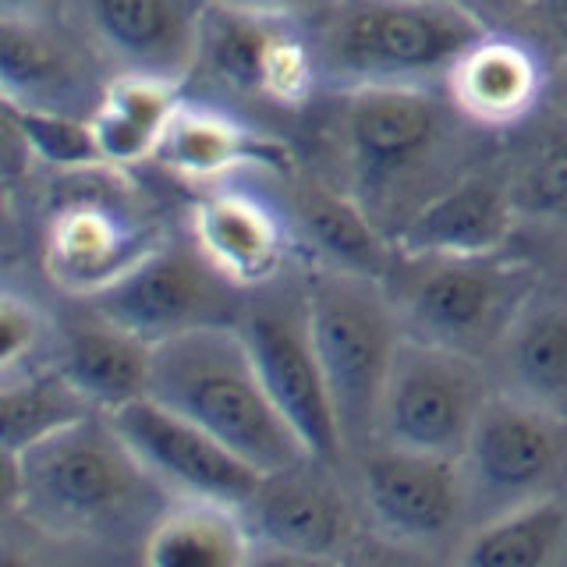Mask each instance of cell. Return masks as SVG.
Returning <instances> with one entry per match:
<instances>
[{"label":"cell","instance_id":"1","mask_svg":"<svg viewBox=\"0 0 567 567\" xmlns=\"http://www.w3.org/2000/svg\"><path fill=\"white\" fill-rule=\"evenodd\" d=\"M150 398L192 419L262 475L312 457L280 415L238 323H209L153 344Z\"/></svg>","mask_w":567,"mask_h":567},{"label":"cell","instance_id":"2","mask_svg":"<svg viewBox=\"0 0 567 567\" xmlns=\"http://www.w3.org/2000/svg\"><path fill=\"white\" fill-rule=\"evenodd\" d=\"M312 22L319 75L341 93L430 85L493 25L461 0H333Z\"/></svg>","mask_w":567,"mask_h":567},{"label":"cell","instance_id":"3","mask_svg":"<svg viewBox=\"0 0 567 567\" xmlns=\"http://www.w3.org/2000/svg\"><path fill=\"white\" fill-rule=\"evenodd\" d=\"M142 489H159L114 425L96 415L43 440L25 454H4V507L25 511L40 528L93 539L128 522Z\"/></svg>","mask_w":567,"mask_h":567},{"label":"cell","instance_id":"4","mask_svg":"<svg viewBox=\"0 0 567 567\" xmlns=\"http://www.w3.org/2000/svg\"><path fill=\"white\" fill-rule=\"evenodd\" d=\"M404 337L483 362L536 298V274L493 256L394 252L383 277Z\"/></svg>","mask_w":567,"mask_h":567},{"label":"cell","instance_id":"5","mask_svg":"<svg viewBox=\"0 0 567 567\" xmlns=\"http://www.w3.org/2000/svg\"><path fill=\"white\" fill-rule=\"evenodd\" d=\"M301 288L344 454H359L377 436L380 394L404 337L394 301L383 280L323 262H316Z\"/></svg>","mask_w":567,"mask_h":567},{"label":"cell","instance_id":"6","mask_svg":"<svg viewBox=\"0 0 567 567\" xmlns=\"http://www.w3.org/2000/svg\"><path fill=\"white\" fill-rule=\"evenodd\" d=\"M468 522L560 496L567 483V419L496 390L457 457Z\"/></svg>","mask_w":567,"mask_h":567},{"label":"cell","instance_id":"7","mask_svg":"<svg viewBox=\"0 0 567 567\" xmlns=\"http://www.w3.org/2000/svg\"><path fill=\"white\" fill-rule=\"evenodd\" d=\"M486 398L489 390L475 359L401 337L380 394L372 443L457 461Z\"/></svg>","mask_w":567,"mask_h":567},{"label":"cell","instance_id":"8","mask_svg":"<svg viewBox=\"0 0 567 567\" xmlns=\"http://www.w3.org/2000/svg\"><path fill=\"white\" fill-rule=\"evenodd\" d=\"M256 291L259 295L241 306L238 330L248 351H252L262 386L270 390L274 404L291 422V430L306 443V451L337 465L344 457V440L333 415L323 365H319L316 354L306 288L266 291L262 284Z\"/></svg>","mask_w":567,"mask_h":567},{"label":"cell","instance_id":"9","mask_svg":"<svg viewBox=\"0 0 567 567\" xmlns=\"http://www.w3.org/2000/svg\"><path fill=\"white\" fill-rule=\"evenodd\" d=\"M451 114V100L430 85H369L344 93L341 138L354 199L369 209L430 167L447 138Z\"/></svg>","mask_w":567,"mask_h":567},{"label":"cell","instance_id":"10","mask_svg":"<svg viewBox=\"0 0 567 567\" xmlns=\"http://www.w3.org/2000/svg\"><path fill=\"white\" fill-rule=\"evenodd\" d=\"M241 288L209 266L199 248L159 241L146 259L93 298H79L150 344L209 323H238Z\"/></svg>","mask_w":567,"mask_h":567},{"label":"cell","instance_id":"11","mask_svg":"<svg viewBox=\"0 0 567 567\" xmlns=\"http://www.w3.org/2000/svg\"><path fill=\"white\" fill-rule=\"evenodd\" d=\"M106 422L153 483L174 501H220L245 507L262 483L256 465H248L203 425L171 412L150 394L106 412Z\"/></svg>","mask_w":567,"mask_h":567},{"label":"cell","instance_id":"12","mask_svg":"<svg viewBox=\"0 0 567 567\" xmlns=\"http://www.w3.org/2000/svg\"><path fill=\"white\" fill-rule=\"evenodd\" d=\"M359 457V496L386 539L404 546H440L468 522L465 478L454 457L369 443Z\"/></svg>","mask_w":567,"mask_h":567},{"label":"cell","instance_id":"13","mask_svg":"<svg viewBox=\"0 0 567 567\" xmlns=\"http://www.w3.org/2000/svg\"><path fill=\"white\" fill-rule=\"evenodd\" d=\"M93 171L96 167L82 171L85 188H71L47 224V274L53 288H61L71 298H93L103 288H111L164 241L117 195L89 185Z\"/></svg>","mask_w":567,"mask_h":567},{"label":"cell","instance_id":"14","mask_svg":"<svg viewBox=\"0 0 567 567\" xmlns=\"http://www.w3.org/2000/svg\"><path fill=\"white\" fill-rule=\"evenodd\" d=\"M330 461L301 457L262 475L245 511L256 546L288 560H333L351 543V504L330 478Z\"/></svg>","mask_w":567,"mask_h":567},{"label":"cell","instance_id":"15","mask_svg":"<svg viewBox=\"0 0 567 567\" xmlns=\"http://www.w3.org/2000/svg\"><path fill=\"white\" fill-rule=\"evenodd\" d=\"M89 35L121 71L185 82L199 58L203 0H79Z\"/></svg>","mask_w":567,"mask_h":567},{"label":"cell","instance_id":"16","mask_svg":"<svg viewBox=\"0 0 567 567\" xmlns=\"http://www.w3.org/2000/svg\"><path fill=\"white\" fill-rule=\"evenodd\" d=\"M192 241L235 288L274 284L291 252V227L262 195L217 185L192 209Z\"/></svg>","mask_w":567,"mask_h":567},{"label":"cell","instance_id":"17","mask_svg":"<svg viewBox=\"0 0 567 567\" xmlns=\"http://www.w3.org/2000/svg\"><path fill=\"white\" fill-rule=\"evenodd\" d=\"M546 93V64L536 43L518 35L486 32L461 53L443 79V96L454 114L478 128H511L539 106Z\"/></svg>","mask_w":567,"mask_h":567},{"label":"cell","instance_id":"18","mask_svg":"<svg viewBox=\"0 0 567 567\" xmlns=\"http://www.w3.org/2000/svg\"><path fill=\"white\" fill-rule=\"evenodd\" d=\"M156 164L192 185H220L238 171H288L291 153L277 138L209 103L182 100L156 150Z\"/></svg>","mask_w":567,"mask_h":567},{"label":"cell","instance_id":"19","mask_svg":"<svg viewBox=\"0 0 567 567\" xmlns=\"http://www.w3.org/2000/svg\"><path fill=\"white\" fill-rule=\"evenodd\" d=\"M514 235V206L501 182L465 174L436 188L394 235L401 252L419 256H493Z\"/></svg>","mask_w":567,"mask_h":567},{"label":"cell","instance_id":"20","mask_svg":"<svg viewBox=\"0 0 567 567\" xmlns=\"http://www.w3.org/2000/svg\"><path fill=\"white\" fill-rule=\"evenodd\" d=\"M58 365L100 415L150 394L153 344L82 301L58 337Z\"/></svg>","mask_w":567,"mask_h":567},{"label":"cell","instance_id":"21","mask_svg":"<svg viewBox=\"0 0 567 567\" xmlns=\"http://www.w3.org/2000/svg\"><path fill=\"white\" fill-rule=\"evenodd\" d=\"M182 100V82L117 71L89 106L106 164L128 171L142 159H153Z\"/></svg>","mask_w":567,"mask_h":567},{"label":"cell","instance_id":"22","mask_svg":"<svg viewBox=\"0 0 567 567\" xmlns=\"http://www.w3.org/2000/svg\"><path fill=\"white\" fill-rule=\"evenodd\" d=\"M501 390L567 419V301L532 298L496 348Z\"/></svg>","mask_w":567,"mask_h":567},{"label":"cell","instance_id":"23","mask_svg":"<svg viewBox=\"0 0 567 567\" xmlns=\"http://www.w3.org/2000/svg\"><path fill=\"white\" fill-rule=\"evenodd\" d=\"M256 557L245 511L220 501H174L146 532L150 567H238Z\"/></svg>","mask_w":567,"mask_h":567},{"label":"cell","instance_id":"24","mask_svg":"<svg viewBox=\"0 0 567 567\" xmlns=\"http://www.w3.org/2000/svg\"><path fill=\"white\" fill-rule=\"evenodd\" d=\"M295 224L316 252V262L323 266L383 280L394 262V238L354 195L333 192L327 185H306L298 192Z\"/></svg>","mask_w":567,"mask_h":567},{"label":"cell","instance_id":"25","mask_svg":"<svg viewBox=\"0 0 567 567\" xmlns=\"http://www.w3.org/2000/svg\"><path fill=\"white\" fill-rule=\"evenodd\" d=\"M291 18L252 14L203 0V29H199V58L195 71L217 82L227 93L262 100V71L266 58L277 43L280 29Z\"/></svg>","mask_w":567,"mask_h":567},{"label":"cell","instance_id":"26","mask_svg":"<svg viewBox=\"0 0 567 567\" xmlns=\"http://www.w3.org/2000/svg\"><path fill=\"white\" fill-rule=\"evenodd\" d=\"M89 415H100L58 365L22 369L0 386V451L25 454Z\"/></svg>","mask_w":567,"mask_h":567},{"label":"cell","instance_id":"27","mask_svg":"<svg viewBox=\"0 0 567 567\" xmlns=\"http://www.w3.org/2000/svg\"><path fill=\"white\" fill-rule=\"evenodd\" d=\"M567 539V511L560 496H546L536 504L511 507L504 514L478 522L457 546L461 564L486 567H532L560 557Z\"/></svg>","mask_w":567,"mask_h":567},{"label":"cell","instance_id":"28","mask_svg":"<svg viewBox=\"0 0 567 567\" xmlns=\"http://www.w3.org/2000/svg\"><path fill=\"white\" fill-rule=\"evenodd\" d=\"M79 71L71 53L47 32V22L0 18V85L8 103L61 106L75 93Z\"/></svg>","mask_w":567,"mask_h":567},{"label":"cell","instance_id":"29","mask_svg":"<svg viewBox=\"0 0 567 567\" xmlns=\"http://www.w3.org/2000/svg\"><path fill=\"white\" fill-rule=\"evenodd\" d=\"M4 114L18 124L32 159H40V164L53 171L75 174L106 164L89 114L61 111V106H25L8 100H4Z\"/></svg>","mask_w":567,"mask_h":567},{"label":"cell","instance_id":"30","mask_svg":"<svg viewBox=\"0 0 567 567\" xmlns=\"http://www.w3.org/2000/svg\"><path fill=\"white\" fill-rule=\"evenodd\" d=\"M47 341V319L29 298L8 291L0 298V372L29 369L32 354Z\"/></svg>","mask_w":567,"mask_h":567},{"label":"cell","instance_id":"31","mask_svg":"<svg viewBox=\"0 0 567 567\" xmlns=\"http://www.w3.org/2000/svg\"><path fill=\"white\" fill-rule=\"evenodd\" d=\"M522 22L536 29V40L567 58V0H532Z\"/></svg>","mask_w":567,"mask_h":567},{"label":"cell","instance_id":"32","mask_svg":"<svg viewBox=\"0 0 567 567\" xmlns=\"http://www.w3.org/2000/svg\"><path fill=\"white\" fill-rule=\"evenodd\" d=\"M206 4H224V8H238V11H252V14H270V18H316L319 11H327L333 0H206Z\"/></svg>","mask_w":567,"mask_h":567},{"label":"cell","instance_id":"33","mask_svg":"<svg viewBox=\"0 0 567 567\" xmlns=\"http://www.w3.org/2000/svg\"><path fill=\"white\" fill-rule=\"evenodd\" d=\"M61 0H0V18H25V22H47Z\"/></svg>","mask_w":567,"mask_h":567},{"label":"cell","instance_id":"34","mask_svg":"<svg viewBox=\"0 0 567 567\" xmlns=\"http://www.w3.org/2000/svg\"><path fill=\"white\" fill-rule=\"evenodd\" d=\"M468 4L493 25V22H522L528 0H468Z\"/></svg>","mask_w":567,"mask_h":567},{"label":"cell","instance_id":"35","mask_svg":"<svg viewBox=\"0 0 567 567\" xmlns=\"http://www.w3.org/2000/svg\"><path fill=\"white\" fill-rule=\"evenodd\" d=\"M461 4H468V0H461ZM468 8H472V4H468Z\"/></svg>","mask_w":567,"mask_h":567},{"label":"cell","instance_id":"36","mask_svg":"<svg viewBox=\"0 0 567 567\" xmlns=\"http://www.w3.org/2000/svg\"><path fill=\"white\" fill-rule=\"evenodd\" d=\"M528 4H532V0H528Z\"/></svg>","mask_w":567,"mask_h":567}]
</instances>
